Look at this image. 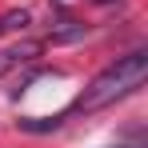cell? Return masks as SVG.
I'll return each mask as SVG.
<instances>
[{
    "mask_svg": "<svg viewBox=\"0 0 148 148\" xmlns=\"http://www.w3.org/2000/svg\"><path fill=\"white\" fill-rule=\"evenodd\" d=\"M0 32H4V20H0Z\"/></svg>",
    "mask_w": 148,
    "mask_h": 148,
    "instance_id": "obj_4",
    "label": "cell"
},
{
    "mask_svg": "<svg viewBox=\"0 0 148 148\" xmlns=\"http://www.w3.org/2000/svg\"><path fill=\"white\" fill-rule=\"evenodd\" d=\"M92 4H116V0H92Z\"/></svg>",
    "mask_w": 148,
    "mask_h": 148,
    "instance_id": "obj_3",
    "label": "cell"
},
{
    "mask_svg": "<svg viewBox=\"0 0 148 148\" xmlns=\"http://www.w3.org/2000/svg\"><path fill=\"white\" fill-rule=\"evenodd\" d=\"M144 80H148V52L136 48V52H128V56H120L112 68H104L96 80H88V88L76 96L72 108H76V112H96V108H108V104L124 100L128 92H136Z\"/></svg>",
    "mask_w": 148,
    "mask_h": 148,
    "instance_id": "obj_1",
    "label": "cell"
},
{
    "mask_svg": "<svg viewBox=\"0 0 148 148\" xmlns=\"http://www.w3.org/2000/svg\"><path fill=\"white\" fill-rule=\"evenodd\" d=\"M36 52H40V44H20V48H4V52H0V72L16 68V64H28V60H32Z\"/></svg>",
    "mask_w": 148,
    "mask_h": 148,
    "instance_id": "obj_2",
    "label": "cell"
}]
</instances>
